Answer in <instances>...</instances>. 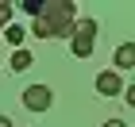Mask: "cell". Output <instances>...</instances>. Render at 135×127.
Returning a JSON list of instances; mask_svg holds the SVG:
<instances>
[{
	"mask_svg": "<svg viewBox=\"0 0 135 127\" xmlns=\"http://www.w3.org/2000/svg\"><path fill=\"white\" fill-rule=\"evenodd\" d=\"M31 62H35V54L31 50H12V69H16V73H23V69H31Z\"/></svg>",
	"mask_w": 135,
	"mask_h": 127,
	"instance_id": "obj_6",
	"label": "cell"
},
{
	"mask_svg": "<svg viewBox=\"0 0 135 127\" xmlns=\"http://www.w3.org/2000/svg\"><path fill=\"white\" fill-rule=\"evenodd\" d=\"M0 127H12V119H8V116H0Z\"/></svg>",
	"mask_w": 135,
	"mask_h": 127,
	"instance_id": "obj_11",
	"label": "cell"
},
{
	"mask_svg": "<svg viewBox=\"0 0 135 127\" xmlns=\"http://www.w3.org/2000/svg\"><path fill=\"white\" fill-rule=\"evenodd\" d=\"M50 104H54V93L46 85H27V89H23V108H27V112H46Z\"/></svg>",
	"mask_w": 135,
	"mask_h": 127,
	"instance_id": "obj_3",
	"label": "cell"
},
{
	"mask_svg": "<svg viewBox=\"0 0 135 127\" xmlns=\"http://www.w3.org/2000/svg\"><path fill=\"white\" fill-rule=\"evenodd\" d=\"M124 96H127V104L135 108V85H127V93H124Z\"/></svg>",
	"mask_w": 135,
	"mask_h": 127,
	"instance_id": "obj_9",
	"label": "cell"
},
{
	"mask_svg": "<svg viewBox=\"0 0 135 127\" xmlns=\"http://www.w3.org/2000/svg\"><path fill=\"white\" fill-rule=\"evenodd\" d=\"M112 62H116V69H135V42H124V46H116Z\"/></svg>",
	"mask_w": 135,
	"mask_h": 127,
	"instance_id": "obj_5",
	"label": "cell"
},
{
	"mask_svg": "<svg viewBox=\"0 0 135 127\" xmlns=\"http://www.w3.org/2000/svg\"><path fill=\"white\" fill-rule=\"evenodd\" d=\"M97 93H100V96H120V93H127L120 69H100V73H97Z\"/></svg>",
	"mask_w": 135,
	"mask_h": 127,
	"instance_id": "obj_4",
	"label": "cell"
},
{
	"mask_svg": "<svg viewBox=\"0 0 135 127\" xmlns=\"http://www.w3.org/2000/svg\"><path fill=\"white\" fill-rule=\"evenodd\" d=\"M4 42H8V46H16V50H20V42H23V27H20V23H12L8 31H4Z\"/></svg>",
	"mask_w": 135,
	"mask_h": 127,
	"instance_id": "obj_7",
	"label": "cell"
},
{
	"mask_svg": "<svg viewBox=\"0 0 135 127\" xmlns=\"http://www.w3.org/2000/svg\"><path fill=\"white\" fill-rule=\"evenodd\" d=\"M93 39H97V19L93 16H81L77 27H73V35H70L73 58H89V54H93Z\"/></svg>",
	"mask_w": 135,
	"mask_h": 127,
	"instance_id": "obj_2",
	"label": "cell"
},
{
	"mask_svg": "<svg viewBox=\"0 0 135 127\" xmlns=\"http://www.w3.org/2000/svg\"><path fill=\"white\" fill-rule=\"evenodd\" d=\"M0 27H4V31L12 27V4H4V0H0Z\"/></svg>",
	"mask_w": 135,
	"mask_h": 127,
	"instance_id": "obj_8",
	"label": "cell"
},
{
	"mask_svg": "<svg viewBox=\"0 0 135 127\" xmlns=\"http://www.w3.org/2000/svg\"><path fill=\"white\" fill-rule=\"evenodd\" d=\"M100 127H127V123H124V119H104Z\"/></svg>",
	"mask_w": 135,
	"mask_h": 127,
	"instance_id": "obj_10",
	"label": "cell"
},
{
	"mask_svg": "<svg viewBox=\"0 0 135 127\" xmlns=\"http://www.w3.org/2000/svg\"><path fill=\"white\" fill-rule=\"evenodd\" d=\"M77 27V4L73 0H46L42 16L31 23L35 39H54V35H73Z\"/></svg>",
	"mask_w": 135,
	"mask_h": 127,
	"instance_id": "obj_1",
	"label": "cell"
}]
</instances>
